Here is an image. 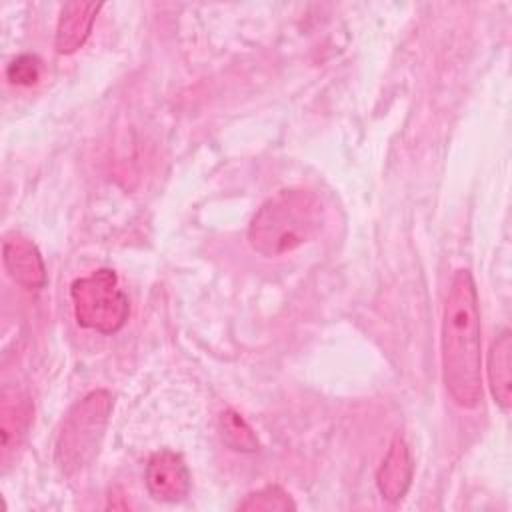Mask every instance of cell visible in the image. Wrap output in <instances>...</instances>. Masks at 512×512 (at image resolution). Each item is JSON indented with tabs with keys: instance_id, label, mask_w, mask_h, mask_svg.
Wrapping results in <instances>:
<instances>
[{
	"instance_id": "8fae6325",
	"label": "cell",
	"mask_w": 512,
	"mask_h": 512,
	"mask_svg": "<svg viewBox=\"0 0 512 512\" xmlns=\"http://www.w3.org/2000/svg\"><path fill=\"white\" fill-rule=\"evenodd\" d=\"M218 432L224 446L240 454H254L260 450V440L248 420L234 408H226L218 416Z\"/></svg>"
},
{
	"instance_id": "8992f818",
	"label": "cell",
	"mask_w": 512,
	"mask_h": 512,
	"mask_svg": "<svg viewBox=\"0 0 512 512\" xmlns=\"http://www.w3.org/2000/svg\"><path fill=\"white\" fill-rule=\"evenodd\" d=\"M2 262L18 286L40 290L46 286V264L38 246L20 232H10L2 240Z\"/></svg>"
},
{
	"instance_id": "5b68a950",
	"label": "cell",
	"mask_w": 512,
	"mask_h": 512,
	"mask_svg": "<svg viewBox=\"0 0 512 512\" xmlns=\"http://www.w3.org/2000/svg\"><path fill=\"white\" fill-rule=\"evenodd\" d=\"M144 484L148 494L158 502H182L190 494L192 476L184 458L172 450L150 454L144 468Z\"/></svg>"
},
{
	"instance_id": "4fadbf2b",
	"label": "cell",
	"mask_w": 512,
	"mask_h": 512,
	"mask_svg": "<svg viewBox=\"0 0 512 512\" xmlns=\"http://www.w3.org/2000/svg\"><path fill=\"white\" fill-rule=\"evenodd\" d=\"M42 76V60L36 54H20L6 66V78L14 86H34Z\"/></svg>"
},
{
	"instance_id": "9c48e42d",
	"label": "cell",
	"mask_w": 512,
	"mask_h": 512,
	"mask_svg": "<svg viewBox=\"0 0 512 512\" xmlns=\"http://www.w3.org/2000/svg\"><path fill=\"white\" fill-rule=\"evenodd\" d=\"M34 404L32 400L14 390L8 388L2 392V406H0V440H2V462L8 466L10 454L20 446L22 438L26 436V430L32 422Z\"/></svg>"
},
{
	"instance_id": "277c9868",
	"label": "cell",
	"mask_w": 512,
	"mask_h": 512,
	"mask_svg": "<svg viewBox=\"0 0 512 512\" xmlns=\"http://www.w3.org/2000/svg\"><path fill=\"white\" fill-rule=\"evenodd\" d=\"M74 318L78 326L100 334H116L130 316V300L118 288V274L112 268H98L70 284Z\"/></svg>"
},
{
	"instance_id": "7a4b0ae2",
	"label": "cell",
	"mask_w": 512,
	"mask_h": 512,
	"mask_svg": "<svg viewBox=\"0 0 512 512\" xmlns=\"http://www.w3.org/2000/svg\"><path fill=\"white\" fill-rule=\"evenodd\" d=\"M326 220L320 196L308 188H284L252 216L248 244L264 258H278L314 240Z\"/></svg>"
},
{
	"instance_id": "3957f363",
	"label": "cell",
	"mask_w": 512,
	"mask_h": 512,
	"mask_svg": "<svg viewBox=\"0 0 512 512\" xmlns=\"http://www.w3.org/2000/svg\"><path fill=\"white\" fill-rule=\"evenodd\" d=\"M112 410L114 396L106 388L92 390L70 406L54 446V462L64 476L78 474L96 458Z\"/></svg>"
},
{
	"instance_id": "30bf717a",
	"label": "cell",
	"mask_w": 512,
	"mask_h": 512,
	"mask_svg": "<svg viewBox=\"0 0 512 512\" xmlns=\"http://www.w3.org/2000/svg\"><path fill=\"white\" fill-rule=\"evenodd\" d=\"M486 372L494 402L508 412L512 406V332L508 328L492 340Z\"/></svg>"
},
{
	"instance_id": "ba28073f",
	"label": "cell",
	"mask_w": 512,
	"mask_h": 512,
	"mask_svg": "<svg viewBox=\"0 0 512 512\" xmlns=\"http://www.w3.org/2000/svg\"><path fill=\"white\" fill-rule=\"evenodd\" d=\"M100 2H66L54 34V48L58 54H74L88 40L94 20L100 12Z\"/></svg>"
},
{
	"instance_id": "7c38bea8",
	"label": "cell",
	"mask_w": 512,
	"mask_h": 512,
	"mask_svg": "<svg viewBox=\"0 0 512 512\" xmlns=\"http://www.w3.org/2000/svg\"><path fill=\"white\" fill-rule=\"evenodd\" d=\"M236 508L246 510V512H260V510L286 512V510H296V502L282 486L268 484V486H262V488L246 494V498L242 502H238Z\"/></svg>"
},
{
	"instance_id": "52a82bcc",
	"label": "cell",
	"mask_w": 512,
	"mask_h": 512,
	"mask_svg": "<svg viewBox=\"0 0 512 512\" xmlns=\"http://www.w3.org/2000/svg\"><path fill=\"white\" fill-rule=\"evenodd\" d=\"M412 474H414V464H412L410 448L400 436H396L392 438L376 470V488L380 496L390 504H398L410 490Z\"/></svg>"
},
{
	"instance_id": "6da1fadb",
	"label": "cell",
	"mask_w": 512,
	"mask_h": 512,
	"mask_svg": "<svg viewBox=\"0 0 512 512\" xmlns=\"http://www.w3.org/2000/svg\"><path fill=\"white\" fill-rule=\"evenodd\" d=\"M442 380L460 408H474L482 400V326L474 276L458 268L450 280L440 332Z\"/></svg>"
}]
</instances>
